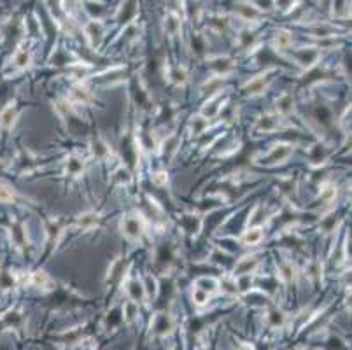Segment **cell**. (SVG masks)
I'll return each instance as SVG.
<instances>
[{
    "instance_id": "7",
    "label": "cell",
    "mask_w": 352,
    "mask_h": 350,
    "mask_svg": "<svg viewBox=\"0 0 352 350\" xmlns=\"http://www.w3.org/2000/svg\"><path fill=\"white\" fill-rule=\"evenodd\" d=\"M28 60H30V56H28L26 51H18L16 54H14V63H16V67H19V69L28 65Z\"/></svg>"
},
{
    "instance_id": "1",
    "label": "cell",
    "mask_w": 352,
    "mask_h": 350,
    "mask_svg": "<svg viewBox=\"0 0 352 350\" xmlns=\"http://www.w3.org/2000/svg\"><path fill=\"white\" fill-rule=\"evenodd\" d=\"M142 229H144L142 221H140L139 217H126L125 221H123V231H125L128 236H131V238L140 236Z\"/></svg>"
},
{
    "instance_id": "6",
    "label": "cell",
    "mask_w": 352,
    "mask_h": 350,
    "mask_svg": "<svg viewBox=\"0 0 352 350\" xmlns=\"http://www.w3.org/2000/svg\"><path fill=\"white\" fill-rule=\"evenodd\" d=\"M289 42H291V37H289L287 32H278L275 35V46L277 48H286V46H289Z\"/></svg>"
},
{
    "instance_id": "13",
    "label": "cell",
    "mask_w": 352,
    "mask_h": 350,
    "mask_svg": "<svg viewBox=\"0 0 352 350\" xmlns=\"http://www.w3.org/2000/svg\"><path fill=\"white\" fill-rule=\"evenodd\" d=\"M74 96L77 98L79 102H86L88 100V91L84 89V88H77V89H74Z\"/></svg>"
},
{
    "instance_id": "11",
    "label": "cell",
    "mask_w": 352,
    "mask_h": 350,
    "mask_svg": "<svg viewBox=\"0 0 352 350\" xmlns=\"http://www.w3.org/2000/svg\"><path fill=\"white\" fill-rule=\"evenodd\" d=\"M13 200V192H11V189L5 188V186H0V201H4V203H7V201Z\"/></svg>"
},
{
    "instance_id": "9",
    "label": "cell",
    "mask_w": 352,
    "mask_h": 350,
    "mask_svg": "<svg viewBox=\"0 0 352 350\" xmlns=\"http://www.w3.org/2000/svg\"><path fill=\"white\" fill-rule=\"evenodd\" d=\"M254 266H256V259H245V261H242L239 264L237 271H239V273H251V270Z\"/></svg>"
},
{
    "instance_id": "16",
    "label": "cell",
    "mask_w": 352,
    "mask_h": 350,
    "mask_svg": "<svg viewBox=\"0 0 352 350\" xmlns=\"http://www.w3.org/2000/svg\"><path fill=\"white\" fill-rule=\"evenodd\" d=\"M282 271H284V279H286V280H291V279H293V275H291L293 270H291V268H289V266H286Z\"/></svg>"
},
{
    "instance_id": "14",
    "label": "cell",
    "mask_w": 352,
    "mask_h": 350,
    "mask_svg": "<svg viewBox=\"0 0 352 350\" xmlns=\"http://www.w3.org/2000/svg\"><path fill=\"white\" fill-rule=\"evenodd\" d=\"M259 128H265V130H274L275 122L272 121V118H263V121L259 122Z\"/></svg>"
},
{
    "instance_id": "12",
    "label": "cell",
    "mask_w": 352,
    "mask_h": 350,
    "mask_svg": "<svg viewBox=\"0 0 352 350\" xmlns=\"http://www.w3.org/2000/svg\"><path fill=\"white\" fill-rule=\"evenodd\" d=\"M152 182L156 184V186H163V184H167V174L165 172H158L156 175H152Z\"/></svg>"
},
{
    "instance_id": "8",
    "label": "cell",
    "mask_w": 352,
    "mask_h": 350,
    "mask_svg": "<svg viewBox=\"0 0 352 350\" xmlns=\"http://www.w3.org/2000/svg\"><path fill=\"white\" fill-rule=\"evenodd\" d=\"M32 282H34L35 285H39V287H46V285L49 284V279L44 271H37V273H34V277H32Z\"/></svg>"
},
{
    "instance_id": "5",
    "label": "cell",
    "mask_w": 352,
    "mask_h": 350,
    "mask_svg": "<svg viewBox=\"0 0 352 350\" xmlns=\"http://www.w3.org/2000/svg\"><path fill=\"white\" fill-rule=\"evenodd\" d=\"M277 109L280 110V112H289V110H293V98L289 95H284L280 100H278L277 104Z\"/></svg>"
},
{
    "instance_id": "15",
    "label": "cell",
    "mask_w": 352,
    "mask_h": 350,
    "mask_svg": "<svg viewBox=\"0 0 352 350\" xmlns=\"http://www.w3.org/2000/svg\"><path fill=\"white\" fill-rule=\"evenodd\" d=\"M261 88H263V79H258V81H254L252 84H249L247 89H251V93H256L259 91Z\"/></svg>"
},
{
    "instance_id": "3",
    "label": "cell",
    "mask_w": 352,
    "mask_h": 350,
    "mask_svg": "<svg viewBox=\"0 0 352 350\" xmlns=\"http://www.w3.org/2000/svg\"><path fill=\"white\" fill-rule=\"evenodd\" d=\"M261 240H263V229H261V228L247 229L242 236V242L245 245H256V244H259Z\"/></svg>"
},
{
    "instance_id": "17",
    "label": "cell",
    "mask_w": 352,
    "mask_h": 350,
    "mask_svg": "<svg viewBox=\"0 0 352 350\" xmlns=\"http://www.w3.org/2000/svg\"><path fill=\"white\" fill-rule=\"evenodd\" d=\"M272 315H274V317H272L274 324H280V322H282V314H277V312H275V314H272Z\"/></svg>"
},
{
    "instance_id": "2",
    "label": "cell",
    "mask_w": 352,
    "mask_h": 350,
    "mask_svg": "<svg viewBox=\"0 0 352 350\" xmlns=\"http://www.w3.org/2000/svg\"><path fill=\"white\" fill-rule=\"evenodd\" d=\"M14 119H16V109H14V105H7L2 109L0 112V126L4 128H11L14 124Z\"/></svg>"
},
{
    "instance_id": "10",
    "label": "cell",
    "mask_w": 352,
    "mask_h": 350,
    "mask_svg": "<svg viewBox=\"0 0 352 350\" xmlns=\"http://www.w3.org/2000/svg\"><path fill=\"white\" fill-rule=\"evenodd\" d=\"M193 298H195V303H196V305H204V303H207V299H209V294L204 293L202 289L196 287L195 293H193Z\"/></svg>"
},
{
    "instance_id": "4",
    "label": "cell",
    "mask_w": 352,
    "mask_h": 350,
    "mask_svg": "<svg viewBox=\"0 0 352 350\" xmlns=\"http://www.w3.org/2000/svg\"><path fill=\"white\" fill-rule=\"evenodd\" d=\"M289 153H291L289 145H277V147L274 149V153L268 156V161H278V159H284V158H286Z\"/></svg>"
},
{
    "instance_id": "18",
    "label": "cell",
    "mask_w": 352,
    "mask_h": 350,
    "mask_svg": "<svg viewBox=\"0 0 352 350\" xmlns=\"http://www.w3.org/2000/svg\"><path fill=\"white\" fill-rule=\"evenodd\" d=\"M237 350H254V347H251L249 343H240Z\"/></svg>"
}]
</instances>
